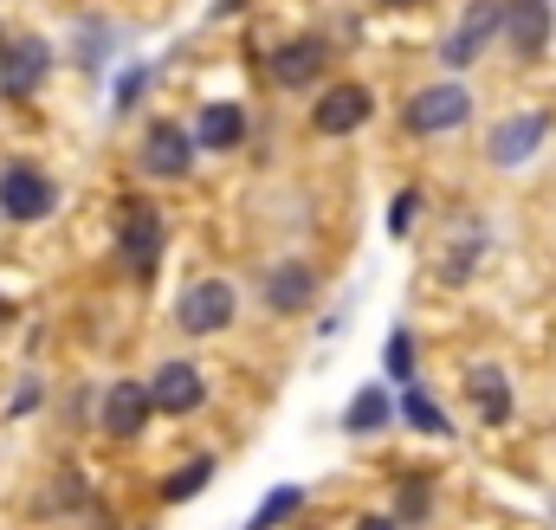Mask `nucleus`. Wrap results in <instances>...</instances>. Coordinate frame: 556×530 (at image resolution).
Listing matches in <instances>:
<instances>
[{
    "mask_svg": "<svg viewBox=\"0 0 556 530\" xmlns=\"http://www.w3.org/2000/svg\"><path fill=\"white\" fill-rule=\"evenodd\" d=\"M472 117V91L459 85V78H440V85H427L408 98V111H402V130L408 136H446L459 130Z\"/></svg>",
    "mask_w": 556,
    "mask_h": 530,
    "instance_id": "obj_1",
    "label": "nucleus"
},
{
    "mask_svg": "<svg viewBox=\"0 0 556 530\" xmlns=\"http://www.w3.org/2000/svg\"><path fill=\"white\" fill-rule=\"evenodd\" d=\"M233 311H240L233 285H227V278H201V285H188V291H181L175 324H181L188 337H214V330H227V324H233Z\"/></svg>",
    "mask_w": 556,
    "mask_h": 530,
    "instance_id": "obj_2",
    "label": "nucleus"
},
{
    "mask_svg": "<svg viewBox=\"0 0 556 530\" xmlns=\"http://www.w3.org/2000/svg\"><path fill=\"white\" fill-rule=\"evenodd\" d=\"M544 142H551V117H544V111H518V117H505L498 130L485 136V162H492V168H518V162H531Z\"/></svg>",
    "mask_w": 556,
    "mask_h": 530,
    "instance_id": "obj_3",
    "label": "nucleus"
},
{
    "mask_svg": "<svg viewBox=\"0 0 556 530\" xmlns=\"http://www.w3.org/2000/svg\"><path fill=\"white\" fill-rule=\"evenodd\" d=\"M376 117V91L369 85H330L317 104H311V130L317 136H350Z\"/></svg>",
    "mask_w": 556,
    "mask_h": 530,
    "instance_id": "obj_4",
    "label": "nucleus"
},
{
    "mask_svg": "<svg viewBox=\"0 0 556 530\" xmlns=\"http://www.w3.org/2000/svg\"><path fill=\"white\" fill-rule=\"evenodd\" d=\"M52 201H59V188L39 168H26V162H7L0 168V214L7 220H46Z\"/></svg>",
    "mask_w": 556,
    "mask_h": 530,
    "instance_id": "obj_5",
    "label": "nucleus"
},
{
    "mask_svg": "<svg viewBox=\"0 0 556 530\" xmlns=\"http://www.w3.org/2000/svg\"><path fill=\"white\" fill-rule=\"evenodd\" d=\"M498 39L518 59H544V46H551V0H498Z\"/></svg>",
    "mask_w": 556,
    "mask_h": 530,
    "instance_id": "obj_6",
    "label": "nucleus"
},
{
    "mask_svg": "<svg viewBox=\"0 0 556 530\" xmlns=\"http://www.w3.org/2000/svg\"><path fill=\"white\" fill-rule=\"evenodd\" d=\"M492 39H498V0H472V7H466V20L446 33L440 65H446V72H466V65H472Z\"/></svg>",
    "mask_w": 556,
    "mask_h": 530,
    "instance_id": "obj_7",
    "label": "nucleus"
},
{
    "mask_svg": "<svg viewBox=\"0 0 556 530\" xmlns=\"http://www.w3.org/2000/svg\"><path fill=\"white\" fill-rule=\"evenodd\" d=\"M137 162H142V175H155V181H181L194 168V136L181 124H149Z\"/></svg>",
    "mask_w": 556,
    "mask_h": 530,
    "instance_id": "obj_8",
    "label": "nucleus"
},
{
    "mask_svg": "<svg viewBox=\"0 0 556 530\" xmlns=\"http://www.w3.org/2000/svg\"><path fill=\"white\" fill-rule=\"evenodd\" d=\"M117 253L130 260V272H137V278H149V272H155V260H162V214H155L149 201H124Z\"/></svg>",
    "mask_w": 556,
    "mask_h": 530,
    "instance_id": "obj_9",
    "label": "nucleus"
},
{
    "mask_svg": "<svg viewBox=\"0 0 556 530\" xmlns=\"http://www.w3.org/2000/svg\"><path fill=\"white\" fill-rule=\"evenodd\" d=\"M52 65V46L46 39H0V91L7 98H33L39 78Z\"/></svg>",
    "mask_w": 556,
    "mask_h": 530,
    "instance_id": "obj_10",
    "label": "nucleus"
},
{
    "mask_svg": "<svg viewBox=\"0 0 556 530\" xmlns=\"http://www.w3.org/2000/svg\"><path fill=\"white\" fill-rule=\"evenodd\" d=\"M201 395H207V382H201V369L194 363H162L155 376H149V401L162 407V414H194L201 407Z\"/></svg>",
    "mask_w": 556,
    "mask_h": 530,
    "instance_id": "obj_11",
    "label": "nucleus"
},
{
    "mask_svg": "<svg viewBox=\"0 0 556 530\" xmlns=\"http://www.w3.org/2000/svg\"><path fill=\"white\" fill-rule=\"evenodd\" d=\"M324 65H330V46L324 39H285L273 52V78L285 91H304V85H317L324 78Z\"/></svg>",
    "mask_w": 556,
    "mask_h": 530,
    "instance_id": "obj_12",
    "label": "nucleus"
},
{
    "mask_svg": "<svg viewBox=\"0 0 556 530\" xmlns=\"http://www.w3.org/2000/svg\"><path fill=\"white\" fill-rule=\"evenodd\" d=\"M149 407H155V401H149V382H117V389L104 395V414H98V420H104V433L137 440L142 420H149Z\"/></svg>",
    "mask_w": 556,
    "mask_h": 530,
    "instance_id": "obj_13",
    "label": "nucleus"
},
{
    "mask_svg": "<svg viewBox=\"0 0 556 530\" xmlns=\"http://www.w3.org/2000/svg\"><path fill=\"white\" fill-rule=\"evenodd\" d=\"M188 136H194V149H240L247 142V111L240 104H207Z\"/></svg>",
    "mask_w": 556,
    "mask_h": 530,
    "instance_id": "obj_14",
    "label": "nucleus"
},
{
    "mask_svg": "<svg viewBox=\"0 0 556 530\" xmlns=\"http://www.w3.org/2000/svg\"><path fill=\"white\" fill-rule=\"evenodd\" d=\"M304 298H311V272H304V265H278L273 278H266V304L285 311V317L304 311Z\"/></svg>",
    "mask_w": 556,
    "mask_h": 530,
    "instance_id": "obj_15",
    "label": "nucleus"
},
{
    "mask_svg": "<svg viewBox=\"0 0 556 530\" xmlns=\"http://www.w3.org/2000/svg\"><path fill=\"white\" fill-rule=\"evenodd\" d=\"M472 401L485 420H511V382L498 369H472Z\"/></svg>",
    "mask_w": 556,
    "mask_h": 530,
    "instance_id": "obj_16",
    "label": "nucleus"
},
{
    "mask_svg": "<svg viewBox=\"0 0 556 530\" xmlns=\"http://www.w3.org/2000/svg\"><path fill=\"white\" fill-rule=\"evenodd\" d=\"M389 414H395V407H389V395H382V389H363V395L350 401L343 427H350V433H376V427H389Z\"/></svg>",
    "mask_w": 556,
    "mask_h": 530,
    "instance_id": "obj_17",
    "label": "nucleus"
},
{
    "mask_svg": "<svg viewBox=\"0 0 556 530\" xmlns=\"http://www.w3.org/2000/svg\"><path fill=\"white\" fill-rule=\"evenodd\" d=\"M298 505H304V485H273V492H266V505L247 518V530H278Z\"/></svg>",
    "mask_w": 556,
    "mask_h": 530,
    "instance_id": "obj_18",
    "label": "nucleus"
},
{
    "mask_svg": "<svg viewBox=\"0 0 556 530\" xmlns=\"http://www.w3.org/2000/svg\"><path fill=\"white\" fill-rule=\"evenodd\" d=\"M402 420H408V427H420V433H453V427H446V414H440V401L420 395V389H408V395H402Z\"/></svg>",
    "mask_w": 556,
    "mask_h": 530,
    "instance_id": "obj_19",
    "label": "nucleus"
},
{
    "mask_svg": "<svg viewBox=\"0 0 556 530\" xmlns=\"http://www.w3.org/2000/svg\"><path fill=\"white\" fill-rule=\"evenodd\" d=\"M207 479H214V459H188V466H181V472L162 485V499H168V505H181V499H194Z\"/></svg>",
    "mask_w": 556,
    "mask_h": 530,
    "instance_id": "obj_20",
    "label": "nucleus"
},
{
    "mask_svg": "<svg viewBox=\"0 0 556 530\" xmlns=\"http://www.w3.org/2000/svg\"><path fill=\"white\" fill-rule=\"evenodd\" d=\"M382 369H389L395 382H408V376H415V337H408V330H395V337H389V350H382Z\"/></svg>",
    "mask_w": 556,
    "mask_h": 530,
    "instance_id": "obj_21",
    "label": "nucleus"
},
{
    "mask_svg": "<svg viewBox=\"0 0 556 530\" xmlns=\"http://www.w3.org/2000/svg\"><path fill=\"white\" fill-rule=\"evenodd\" d=\"M415 214H420V194H415V188H402V194H395V207H389V234L402 240V234L415 227Z\"/></svg>",
    "mask_w": 556,
    "mask_h": 530,
    "instance_id": "obj_22",
    "label": "nucleus"
},
{
    "mask_svg": "<svg viewBox=\"0 0 556 530\" xmlns=\"http://www.w3.org/2000/svg\"><path fill=\"white\" fill-rule=\"evenodd\" d=\"M142 85H149V72H142V65H130V72L117 78V111H130V104H137V98H142Z\"/></svg>",
    "mask_w": 556,
    "mask_h": 530,
    "instance_id": "obj_23",
    "label": "nucleus"
},
{
    "mask_svg": "<svg viewBox=\"0 0 556 530\" xmlns=\"http://www.w3.org/2000/svg\"><path fill=\"white\" fill-rule=\"evenodd\" d=\"M427 499H433V492H427V479L402 485V512H408V518H427Z\"/></svg>",
    "mask_w": 556,
    "mask_h": 530,
    "instance_id": "obj_24",
    "label": "nucleus"
},
{
    "mask_svg": "<svg viewBox=\"0 0 556 530\" xmlns=\"http://www.w3.org/2000/svg\"><path fill=\"white\" fill-rule=\"evenodd\" d=\"M33 401H39V382H20V389H13V407H7V414H33Z\"/></svg>",
    "mask_w": 556,
    "mask_h": 530,
    "instance_id": "obj_25",
    "label": "nucleus"
},
{
    "mask_svg": "<svg viewBox=\"0 0 556 530\" xmlns=\"http://www.w3.org/2000/svg\"><path fill=\"white\" fill-rule=\"evenodd\" d=\"M356 530H395V518H363Z\"/></svg>",
    "mask_w": 556,
    "mask_h": 530,
    "instance_id": "obj_26",
    "label": "nucleus"
},
{
    "mask_svg": "<svg viewBox=\"0 0 556 530\" xmlns=\"http://www.w3.org/2000/svg\"><path fill=\"white\" fill-rule=\"evenodd\" d=\"M0 324H7V298H0Z\"/></svg>",
    "mask_w": 556,
    "mask_h": 530,
    "instance_id": "obj_27",
    "label": "nucleus"
},
{
    "mask_svg": "<svg viewBox=\"0 0 556 530\" xmlns=\"http://www.w3.org/2000/svg\"><path fill=\"white\" fill-rule=\"evenodd\" d=\"M389 7H408V0H389Z\"/></svg>",
    "mask_w": 556,
    "mask_h": 530,
    "instance_id": "obj_28",
    "label": "nucleus"
}]
</instances>
